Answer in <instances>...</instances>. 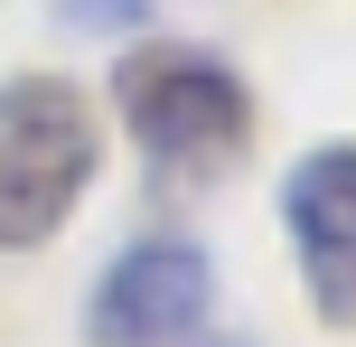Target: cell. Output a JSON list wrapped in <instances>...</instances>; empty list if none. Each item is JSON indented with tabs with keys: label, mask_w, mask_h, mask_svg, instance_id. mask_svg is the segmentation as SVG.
Here are the masks:
<instances>
[{
	"label": "cell",
	"mask_w": 356,
	"mask_h": 347,
	"mask_svg": "<svg viewBox=\"0 0 356 347\" xmlns=\"http://www.w3.org/2000/svg\"><path fill=\"white\" fill-rule=\"evenodd\" d=\"M282 225L328 329H356V141H319L282 179Z\"/></svg>",
	"instance_id": "277c9868"
},
{
	"label": "cell",
	"mask_w": 356,
	"mask_h": 347,
	"mask_svg": "<svg viewBox=\"0 0 356 347\" xmlns=\"http://www.w3.org/2000/svg\"><path fill=\"white\" fill-rule=\"evenodd\" d=\"M104 169V122L66 75H10L0 85V254H29L75 216Z\"/></svg>",
	"instance_id": "6da1fadb"
},
{
	"label": "cell",
	"mask_w": 356,
	"mask_h": 347,
	"mask_svg": "<svg viewBox=\"0 0 356 347\" xmlns=\"http://www.w3.org/2000/svg\"><path fill=\"white\" fill-rule=\"evenodd\" d=\"M66 19L94 38H131V29H150V0H66Z\"/></svg>",
	"instance_id": "5b68a950"
},
{
	"label": "cell",
	"mask_w": 356,
	"mask_h": 347,
	"mask_svg": "<svg viewBox=\"0 0 356 347\" xmlns=\"http://www.w3.org/2000/svg\"><path fill=\"white\" fill-rule=\"evenodd\" d=\"M113 104H122L141 160L169 169V179L234 169V150L253 141V94H244V75H234L225 56H207V47H141V56H122Z\"/></svg>",
	"instance_id": "7a4b0ae2"
},
{
	"label": "cell",
	"mask_w": 356,
	"mask_h": 347,
	"mask_svg": "<svg viewBox=\"0 0 356 347\" xmlns=\"http://www.w3.org/2000/svg\"><path fill=\"white\" fill-rule=\"evenodd\" d=\"M207 300H216V263L207 244L188 235H141L104 263L85 300V347H178L207 329Z\"/></svg>",
	"instance_id": "3957f363"
}]
</instances>
